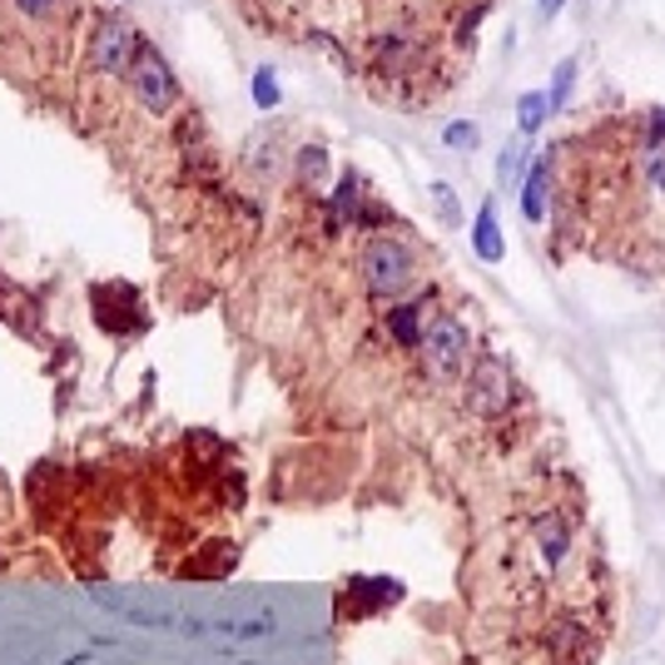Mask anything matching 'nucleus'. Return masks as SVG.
<instances>
[{
    "label": "nucleus",
    "mask_w": 665,
    "mask_h": 665,
    "mask_svg": "<svg viewBox=\"0 0 665 665\" xmlns=\"http://www.w3.org/2000/svg\"><path fill=\"white\" fill-rule=\"evenodd\" d=\"M357 273H363V288L373 298L397 303L417 283V248L397 234H373L363 244V254H357Z\"/></svg>",
    "instance_id": "obj_1"
},
{
    "label": "nucleus",
    "mask_w": 665,
    "mask_h": 665,
    "mask_svg": "<svg viewBox=\"0 0 665 665\" xmlns=\"http://www.w3.org/2000/svg\"><path fill=\"white\" fill-rule=\"evenodd\" d=\"M125 79H129L135 99L149 109V115H169V109L179 105V75H174V65H169V60L159 55V45H149V40L135 50Z\"/></svg>",
    "instance_id": "obj_2"
},
{
    "label": "nucleus",
    "mask_w": 665,
    "mask_h": 665,
    "mask_svg": "<svg viewBox=\"0 0 665 665\" xmlns=\"http://www.w3.org/2000/svg\"><path fill=\"white\" fill-rule=\"evenodd\" d=\"M417 353H422V367L432 383H452V377L466 373V353H472V337H466V328L457 323V318H432L422 333V343H417Z\"/></svg>",
    "instance_id": "obj_3"
},
{
    "label": "nucleus",
    "mask_w": 665,
    "mask_h": 665,
    "mask_svg": "<svg viewBox=\"0 0 665 665\" xmlns=\"http://www.w3.org/2000/svg\"><path fill=\"white\" fill-rule=\"evenodd\" d=\"M139 45H144V35H139L125 15H99L95 30H89L85 60H89V69H99V75H125Z\"/></svg>",
    "instance_id": "obj_4"
},
{
    "label": "nucleus",
    "mask_w": 665,
    "mask_h": 665,
    "mask_svg": "<svg viewBox=\"0 0 665 665\" xmlns=\"http://www.w3.org/2000/svg\"><path fill=\"white\" fill-rule=\"evenodd\" d=\"M512 397H516L512 373H506L496 357H476L462 373V403L472 417H502L506 407H512Z\"/></svg>",
    "instance_id": "obj_5"
},
{
    "label": "nucleus",
    "mask_w": 665,
    "mask_h": 665,
    "mask_svg": "<svg viewBox=\"0 0 665 665\" xmlns=\"http://www.w3.org/2000/svg\"><path fill=\"white\" fill-rule=\"evenodd\" d=\"M387 328H393V337L403 347H417V343H422V333H427V303H393Z\"/></svg>",
    "instance_id": "obj_6"
},
{
    "label": "nucleus",
    "mask_w": 665,
    "mask_h": 665,
    "mask_svg": "<svg viewBox=\"0 0 665 665\" xmlns=\"http://www.w3.org/2000/svg\"><path fill=\"white\" fill-rule=\"evenodd\" d=\"M472 244H476V254L482 258H502V224H496V204L486 199L482 208H476V224H472Z\"/></svg>",
    "instance_id": "obj_7"
},
{
    "label": "nucleus",
    "mask_w": 665,
    "mask_h": 665,
    "mask_svg": "<svg viewBox=\"0 0 665 665\" xmlns=\"http://www.w3.org/2000/svg\"><path fill=\"white\" fill-rule=\"evenodd\" d=\"M546 115H551V105H546V89H526V95L516 99V135H522V139L541 135Z\"/></svg>",
    "instance_id": "obj_8"
},
{
    "label": "nucleus",
    "mask_w": 665,
    "mask_h": 665,
    "mask_svg": "<svg viewBox=\"0 0 665 665\" xmlns=\"http://www.w3.org/2000/svg\"><path fill=\"white\" fill-rule=\"evenodd\" d=\"M532 536H536V541H541L546 561H551V566H561L566 546H571V532H566V526H561V516H536Z\"/></svg>",
    "instance_id": "obj_9"
},
{
    "label": "nucleus",
    "mask_w": 665,
    "mask_h": 665,
    "mask_svg": "<svg viewBox=\"0 0 665 665\" xmlns=\"http://www.w3.org/2000/svg\"><path fill=\"white\" fill-rule=\"evenodd\" d=\"M526 184H522V208H526V224H536V218H546V164L541 159H532V169H526Z\"/></svg>",
    "instance_id": "obj_10"
},
{
    "label": "nucleus",
    "mask_w": 665,
    "mask_h": 665,
    "mask_svg": "<svg viewBox=\"0 0 665 665\" xmlns=\"http://www.w3.org/2000/svg\"><path fill=\"white\" fill-rule=\"evenodd\" d=\"M571 89H576V60H561L556 75H551V85H546V105H551V115H556V109H566Z\"/></svg>",
    "instance_id": "obj_11"
},
{
    "label": "nucleus",
    "mask_w": 665,
    "mask_h": 665,
    "mask_svg": "<svg viewBox=\"0 0 665 665\" xmlns=\"http://www.w3.org/2000/svg\"><path fill=\"white\" fill-rule=\"evenodd\" d=\"M293 174L303 179V184H318V179L328 174V154H323L318 144H303V149L293 154Z\"/></svg>",
    "instance_id": "obj_12"
},
{
    "label": "nucleus",
    "mask_w": 665,
    "mask_h": 665,
    "mask_svg": "<svg viewBox=\"0 0 665 665\" xmlns=\"http://www.w3.org/2000/svg\"><path fill=\"white\" fill-rule=\"evenodd\" d=\"M248 95H254V105L258 109H273L278 105V95H283V89H278V75L268 65H258L254 69V79H248Z\"/></svg>",
    "instance_id": "obj_13"
},
{
    "label": "nucleus",
    "mask_w": 665,
    "mask_h": 665,
    "mask_svg": "<svg viewBox=\"0 0 665 665\" xmlns=\"http://www.w3.org/2000/svg\"><path fill=\"white\" fill-rule=\"evenodd\" d=\"M442 144H447V149H462V154H466V149L482 144V129H476L472 119H452V125L442 129Z\"/></svg>",
    "instance_id": "obj_14"
},
{
    "label": "nucleus",
    "mask_w": 665,
    "mask_h": 665,
    "mask_svg": "<svg viewBox=\"0 0 665 665\" xmlns=\"http://www.w3.org/2000/svg\"><path fill=\"white\" fill-rule=\"evenodd\" d=\"M645 179H651V184L655 189H661V194H665V144H651V149H645Z\"/></svg>",
    "instance_id": "obj_15"
},
{
    "label": "nucleus",
    "mask_w": 665,
    "mask_h": 665,
    "mask_svg": "<svg viewBox=\"0 0 665 665\" xmlns=\"http://www.w3.org/2000/svg\"><path fill=\"white\" fill-rule=\"evenodd\" d=\"M15 6H20V15H30V20L60 15V0H15Z\"/></svg>",
    "instance_id": "obj_16"
},
{
    "label": "nucleus",
    "mask_w": 665,
    "mask_h": 665,
    "mask_svg": "<svg viewBox=\"0 0 665 665\" xmlns=\"http://www.w3.org/2000/svg\"><path fill=\"white\" fill-rule=\"evenodd\" d=\"M645 149H651V144H665V109H655V115L651 119H645Z\"/></svg>",
    "instance_id": "obj_17"
},
{
    "label": "nucleus",
    "mask_w": 665,
    "mask_h": 665,
    "mask_svg": "<svg viewBox=\"0 0 665 665\" xmlns=\"http://www.w3.org/2000/svg\"><path fill=\"white\" fill-rule=\"evenodd\" d=\"M432 199H437V204H442V218H452V224H457V218H462V214H457V194H452V189H447V184H432Z\"/></svg>",
    "instance_id": "obj_18"
},
{
    "label": "nucleus",
    "mask_w": 665,
    "mask_h": 665,
    "mask_svg": "<svg viewBox=\"0 0 665 665\" xmlns=\"http://www.w3.org/2000/svg\"><path fill=\"white\" fill-rule=\"evenodd\" d=\"M561 6H566V0H541V20H551V15H561Z\"/></svg>",
    "instance_id": "obj_19"
}]
</instances>
